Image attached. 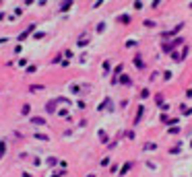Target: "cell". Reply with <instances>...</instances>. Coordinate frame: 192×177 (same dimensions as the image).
Here are the masks:
<instances>
[{
  "instance_id": "1",
  "label": "cell",
  "mask_w": 192,
  "mask_h": 177,
  "mask_svg": "<svg viewBox=\"0 0 192 177\" xmlns=\"http://www.w3.org/2000/svg\"><path fill=\"white\" fill-rule=\"evenodd\" d=\"M4 150H6V142H4V140H0V159H2Z\"/></svg>"
},
{
  "instance_id": "2",
  "label": "cell",
  "mask_w": 192,
  "mask_h": 177,
  "mask_svg": "<svg viewBox=\"0 0 192 177\" xmlns=\"http://www.w3.org/2000/svg\"><path fill=\"white\" fill-rule=\"evenodd\" d=\"M31 122H33V124H39V126H41V124H46V122H43V120H41V118H33V120H31Z\"/></svg>"
},
{
  "instance_id": "3",
  "label": "cell",
  "mask_w": 192,
  "mask_h": 177,
  "mask_svg": "<svg viewBox=\"0 0 192 177\" xmlns=\"http://www.w3.org/2000/svg\"><path fill=\"white\" fill-rule=\"evenodd\" d=\"M29 109H31L29 105H23V109H21V111H23V116H27V113H29Z\"/></svg>"
},
{
  "instance_id": "4",
  "label": "cell",
  "mask_w": 192,
  "mask_h": 177,
  "mask_svg": "<svg viewBox=\"0 0 192 177\" xmlns=\"http://www.w3.org/2000/svg\"><path fill=\"white\" fill-rule=\"evenodd\" d=\"M41 88H43V87H41V85H33V87H31V88H29V91H41Z\"/></svg>"
}]
</instances>
